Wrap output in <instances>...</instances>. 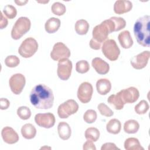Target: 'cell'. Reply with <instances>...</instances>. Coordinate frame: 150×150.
<instances>
[{
  "mask_svg": "<svg viewBox=\"0 0 150 150\" xmlns=\"http://www.w3.org/2000/svg\"><path fill=\"white\" fill-rule=\"evenodd\" d=\"M96 89L98 94L106 95L111 89V83L107 79H100L96 83Z\"/></svg>",
  "mask_w": 150,
  "mask_h": 150,
  "instance_id": "d6986e66",
  "label": "cell"
},
{
  "mask_svg": "<svg viewBox=\"0 0 150 150\" xmlns=\"http://www.w3.org/2000/svg\"><path fill=\"white\" fill-rule=\"evenodd\" d=\"M132 8V3L128 0H118L114 5V11L117 14H123L129 12Z\"/></svg>",
  "mask_w": 150,
  "mask_h": 150,
  "instance_id": "e0dca14e",
  "label": "cell"
},
{
  "mask_svg": "<svg viewBox=\"0 0 150 150\" xmlns=\"http://www.w3.org/2000/svg\"><path fill=\"white\" fill-rule=\"evenodd\" d=\"M57 131L59 137L63 140L69 139L71 134V129L69 124L64 121L59 123Z\"/></svg>",
  "mask_w": 150,
  "mask_h": 150,
  "instance_id": "ffe728a7",
  "label": "cell"
},
{
  "mask_svg": "<svg viewBox=\"0 0 150 150\" xmlns=\"http://www.w3.org/2000/svg\"><path fill=\"white\" fill-rule=\"evenodd\" d=\"M35 121L39 127L50 128L54 126L56 120L54 114L52 113H39L35 116Z\"/></svg>",
  "mask_w": 150,
  "mask_h": 150,
  "instance_id": "7c38bea8",
  "label": "cell"
},
{
  "mask_svg": "<svg viewBox=\"0 0 150 150\" xmlns=\"http://www.w3.org/2000/svg\"><path fill=\"white\" fill-rule=\"evenodd\" d=\"M121 129V122L116 119L113 118L110 120L106 125V129L108 132L112 134H118Z\"/></svg>",
  "mask_w": 150,
  "mask_h": 150,
  "instance_id": "cb8c5ba5",
  "label": "cell"
},
{
  "mask_svg": "<svg viewBox=\"0 0 150 150\" xmlns=\"http://www.w3.org/2000/svg\"><path fill=\"white\" fill-rule=\"evenodd\" d=\"M51 9L53 13L57 16H61L64 15L66 11L65 5L59 2H56L53 3L52 5Z\"/></svg>",
  "mask_w": 150,
  "mask_h": 150,
  "instance_id": "f1b7e54d",
  "label": "cell"
},
{
  "mask_svg": "<svg viewBox=\"0 0 150 150\" xmlns=\"http://www.w3.org/2000/svg\"><path fill=\"white\" fill-rule=\"evenodd\" d=\"M19 59L14 55L8 56L5 59V64L8 67H15L19 65Z\"/></svg>",
  "mask_w": 150,
  "mask_h": 150,
  "instance_id": "e575fe53",
  "label": "cell"
},
{
  "mask_svg": "<svg viewBox=\"0 0 150 150\" xmlns=\"http://www.w3.org/2000/svg\"><path fill=\"white\" fill-rule=\"evenodd\" d=\"M32 104L38 109H49L53 105L54 96L50 88L43 84L35 86L30 94Z\"/></svg>",
  "mask_w": 150,
  "mask_h": 150,
  "instance_id": "6da1fadb",
  "label": "cell"
},
{
  "mask_svg": "<svg viewBox=\"0 0 150 150\" xmlns=\"http://www.w3.org/2000/svg\"><path fill=\"white\" fill-rule=\"evenodd\" d=\"M78 110L79 105L77 102L73 99H70L59 105L57 114L60 118H67L77 112Z\"/></svg>",
  "mask_w": 150,
  "mask_h": 150,
  "instance_id": "52a82bcc",
  "label": "cell"
},
{
  "mask_svg": "<svg viewBox=\"0 0 150 150\" xmlns=\"http://www.w3.org/2000/svg\"><path fill=\"white\" fill-rule=\"evenodd\" d=\"M1 14V21H0V29H2L4 28H5V27H6V26L8 25V19H6V18H5L4 16V14L2 13V12H0Z\"/></svg>",
  "mask_w": 150,
  "mask_h": 150,
  "instance_id": "b9f144b4",
  "label": "cell"
},
{
  "mask_svg": "<svg viewBox=\"0 0 150 150\" xmlns=\"http://www.w3.org/2000/svg\"><path fill=\"white\" fill-rule=\"evenodd\" d=\"M70 49L62 42L56 43L50 52V57L54 61L63 59H68L70 56Z\"/></svg>",
  "mask_w": 150,
  "mask_h": 150,
  "instance_id": "ba28073f",
  "label": "cell"
},
{
  "mask_svg": "<svg viewBox=\"0 0 150 150\" xmlns=\"http://www.w3.org/2000/svg\"><path fill=\"white\" fill-rule=\"evenodd\" d=\"M97 108L102 115L109 117L112 116L114 114V112L112 110L104 103H100L97 106Z\"/></svg>",
  "mask_w": 150,
  "mask_h": 150,
  "instance_id": "d590c367",
  "label": "cell"
},
{
  "mask_svg": "<svg viewBox=\"0 0 150 150\" xmlns=\"http://www.w3.org/2000/svg\"><path fill=\"white\" fill-rule=\"evenodd\" d=\"M90 47L94 50H99L101 47V43L92 38L90 41Z\"/></svg>",
  "mask_w": 150,
  "mask_h": 150,
  "instance_id": "60d3db41",
  "label": "cell"
},
{
  "mask_svg": "<svg viewBox=\"0 0 150 150\" xmlns=\"http://www.w3.org/2000/svg\"><path fill=\"white\" fill-rule=\"evenodd\" d=\"M118 93L124 104L134 103L139 97L138 90L134 87H129L127 88L122 89Z\"/></svg>",
  "mask_w": 150,
  "mask_h": 150,
  "instance_id": "4fadbf2b",
  "label": "cell"
},
{
  "mask_svg": "<svg viewBox=\"0 0 150 150\" xmlns=\"http://www.w3.org/2000/svg\"><path fill=\"white\" fill-rule=\"evenodd\" d=\"M99 130L94 127H89L85 131V138L87 139L91 140L93 142H96L100 137Z\"/></svg>",
  "mask_w": 150,
  "mask_h": 150,
  "instance_id": "83f0119b",
  "label": "cell"
},
{
  "mask_svg": "<svg viewBox=\"0 0 150 150\" xmlns=\"http://www.w3.org/2000/svg\"><path fill=\"white\" fill-rule=\"evenodd\" d=\"M83 149L84 150H96V148L95 146V145L93 144V141L87 139V141L83 144Z\"/></svg>",
  "mask_w": 150,
  "mask_h": 150,
  "instance_id": "f35d334b",
  "label": "cell"
},
{
  "mask_svg": "<svg viewBox=\"0 0 150 150\" xmlns=\"http://www.w3.org/2000/svg\"><path fill=\"white\" fill-rule=\"evenodd\" d=\"M97 115L96 111L91 109L87 110L83 115L84 121L88 124H91L94 122L97 119Z\"/></svg>",
  "mask_w": 150,
  "mask_h": 150,
  "instance_id": "1f68e13d",
  "label": "cell"
},
{
  "mask_svg": "<svg viewBox=\"0 0 150 150\" xmlns=\"http://www.w3.org/2000/svg\"><path fill=\"white\" fill-rule=\"evenodd\" d=\"M1 136L5 142L8 144H13L19 141L18 133L10 127H5L1 131Z\"/></svg>",
  "mask_w": 150,
  "mask_h": 150,
  "instance_id": "9a60e30c",
  "label": "cell"
},
{
  "mask_svg": "<svg viewBox=\"0 0 150 150\" xmlns=\"http://www.w3.org/2000/svg\"><path fill=\"white\" fill-rule=\"evenodd\" d=\"M118 39L120 44L124 49H129L133 45V40L128 30H124L119 33Z\"/></svg>",
  "mask_w": 150,
  "mask_h": 150,
  "instance_id": "ac0fdd59",
  "label": "cell"
},
{
  "mask_svg": "<svg viewBox=\"0 0 150 150\" xmlns=\"http://www.w3.org/2000/svg\"><path fill=\"white\" fill-rule=\"evenodd\" d=\"M60 26V21L59 18H50L45 24V30L48 33H53L58 30Z\"/></svg>",
  "mask_w": 150,
  "mask_h": 150,
  "instance_id": "44dd1931",
  "label": "cell"
},
{
  "mask_svg": "<svg viewBox=\"0 0 150 150\" xmlns=\"http://www.w3.org/2000/svg\"><path fill=\"white\" fill-rule=\"evenodd\" d=\"M21 134L22 137L27 139L33 138L36 134V129L32 124H25L21 128Z\"/></svg>",
  "mask_w": 150,
  "mask_h": 150,
  "instance_id": "7402d4cb",
  "label": "cell"
},
{
  "mask_svg": "<svg viewBox=\"0 0 150 150\" xmlns=\"http://www.w3.org/2000/svg\"><path fill=\"white\" fill-rule=\"evenodd\" d=\"M31 22L27 17L22 16L17 19L11 30V37L14 40L21 38L30 29Z\"/></svg>",
  "mask_w": 150,
  "mask_h": 150,
  "instance_id": "277c9868",
  "label": "cell"
},
{
  "mask_svg": "<svg viewBox=\"0 0 150 150\" xmlns=\"http://www.w3.org/2000/svg\"><path fill=\"white\" fill-rule=\"evenodd\" d=\"M110 19H112L114 22L115 26V32H117L124 29L126 26V22L125 19L122 18L112 16V17H111Z\"/></svg>",
  "mask_w": 150,
  "mask_h": 150,
  "instance_id": "8d00e7d4",
  "label": "cell"
},
{
  "mask_svg": "<svg viewBox=\"0 0 150 150\" xmlns=\"http://www.w3.org/2000/svg\"><path fill=\"white\" fill-rule=\"evenodd\" d=\"M57 74L62 80H67L71 76L72 70V63L69 59H63L58 61Z\"/></svg>",
  "mask_w": 150,
  "mask_h": 150,
  "instance_id": "30bf717a",
  "label": "cell"
},
{
  "mask_svg": "<svg viewBox=\"0 0 150 150\" xmlns=\"http://www.w3.org/2000/svg\"><path fill=\"white\" fill-rule=\"evenodd\" d=\"M89 29V23L85 19L77 21L75 23V30L80 35H86Z\"/></svg>",
  "mask_w": 150,
  "mask_h": 150,
  "instance_id": "4316f807",
  "label": "cell"
},
{
  "mask_svg": "<svg viewBox=\"0 0 150 150\" xmlns=\"http://www.w3.org/2000/svg\"><path fill=\"white\" fill-rule=\"evenodd\" d=\"M90 69V65L87 61L82 60L77 62L76 64V70L81 74L87 73Z\"/></svg>",
  "mask_w": 150,
  "mask_h": 150,
  "instance_id": "d6a6232c",
  "label": "cell"
},
{
  "mask_svg": "<svg viewBox=\"0 0 150 150\" xmlns=\"http://www.w3.org/2000/svg\"><path fill=\"white\" fill-rule=\"evenodd\" d=\"M139 128V124L135 120H129L124 124V131L127 134H135Z\"/></svg>",
  "mask_w": 150,
  "mask_h": 150,
  "instance_id": "484cf974",
  "label": "cell"
},
{
  "mask_svg": "<svg viewBox=\"0 0 150 150\" xmlns=\"http://www.w3.org/2000/svg\"><path fill=\"white\" fill-rule=\"evenodd\" d=\"M93 88L91 83L85 81L79 87L77 93V98L80 102L84 104L88 103L92 97Z\"/></svg>",
  "mask_w": 150,
  "mask_h": 150,
  "instance_id": "8fae6325",
  "label": "cell"
},
{
  "mask_svg": "<svg viewBox=\"0 0 150 150\" xmlns=\"http://www.w3.org/2000/svg\"><path fill=\"white\" fill-rule=\"evenodd\" d=\"M101 50L104 56L110 61H115L120 54V50L114 39H107L103 42Z\"/></svg>",
  "mask_w": 150,
  "mask_h": 150,
  "instance_id": "5b68a950",
  "label": "cell"
},
{
  "mask_svg": "<svg viewBox=\"0 0 150 150\" xmlns=\"http://www.w3.org/2000/svg\"><path fill=\"white\" fill-rule=\"evenodd\" d=\"M91 65L96 72L100 74H105L110 70L109 64L100 57H95L92 60Z\"/></svg>",
  "mask_w": 150,
  "mask_h": 150,
  "instance_id": "2e32d148",
  "label": "cell"
},
{
  "mask_svg": "<svg viewBox=\"0 0 150 150\" xmlns=\"http://www.w3.org/2000/svg\"><path fill=\"white\" fill-rule=\"evenodd\" d=\"M26 83L25 76L21 73L13 74L9 79V84L12 93L18 95L22 91Z\"/></svg>",
  "mask_w": 150,
  "mask_h": 150,
  "instance_id": "9c48e42d",
  "label": "cell"
},
{
  "mask_svg": "<svg viewBox=\"0 0 150 150\" xmlns=\"http://www.w3.org/2000/svg\"><path fill=\"white\" fill-rule=\"evenodd\" d=\"M15 2L18 5H19V6H22V5H25L27 2H28V0H26V1H15Z\"/></svg>",
  "mask_w": 150,
  "mask_h": 150,
  "instance_id": "7bdbcfd3",
  "label": "cell"
},
{
  "mask_svg": "<svg viewBox=\"0 0 150 150\" xmlns=\"http://www.w3.org/2000/svg\"><path fill=\"white\" fill-rule=\"evenodd\" d=\"M115 24L110 18L104 20L100 24L96 25L93 29V39L102 43L107 40L110 33L115 32Z\"/></svg>",
  "mask_w": 150,
  "mask_h": 150,
  "instance_id": "3957f363",
  "label": "cell"
},
{
  "mask_svg": "<svg viewBox=\"0 0 150 150\" xmlns=\"http://www.w3.org/2000/svg\"><path fill=\"white\" fill-rule=\"evenodd\" d=\"M10 105L9 101L5 98H1L0 99V108L1 110H6Z\"/></svg>",
  "mask_w": 150,
  "mask_h": 150,
  "instance_id": "ab89813d",
  "label": "cell"
},
{
  "mask_svg": "<svg viewBox=\"0 0 150 150\" xmlns=\"http://www.w3.org/2000/svg\"><path fill=\"white\" fill-rule=\"evenodd\" d=\"M149 15L139 18L134 26V34L138 43L144 47H149Z\"/></svg>",
  "mask_w": 150,
  "mask_h": 150,
  "instance_id": "7a4b0ae2",
  "label": "cell"
},
{
  "mask_svg": "<svg viewBox=\"0 0 150 150\" xmlns=\"http://www.w3.org/2000/svg\"><path fill=\"white\" fill-rule=\"evenodd\" d=\"M150 57V52L148 50L143 51L138 54L134 56L131 60V66L137 70H141L146 67Z\"/></svg>",
  "mask_w": 150,
  "mask_h": 150,
  "instance_id": "5bb4252c",
  "label": "cell"
},
{
  "mask_svg": "<svg viewBox=\"0 0 150 150\" xmlns=\"http://www.w3.org/2000/svg\"><path fill=\"white\" fill-rule=\"evenodd\" d=\"M124 148L126 150H144L139 140L134 137L128 138L124 142Z\"/></svg>",
  "mask_w": 150,
  "mask_h": 150,
  "instance_id": "603a6c76",
  "label": "cell"
},
{
  "mask_svg": "<svg viewBox=\"0 0 150 150\" xmlns=\"http://www.w3.org/2000/svg\"><path fill=\"white\" fill-rule=\"evenodd\" d=\"M4 14L9 19H13L17 15V11L15 6L11 5H6L3 9Z\"/></svg>",
  "mask_w": 150,
  "mask_h": 150,
  "instance_id": "836d02e7",
  "label": "cell"
},
{
  "mask_svg": "<svg viewBox=\"0 0 150 150\" xmlns=\"http://www.w3.org/2000/svg\"><path fill=\"white\" fill-rule=\"evenodd\" d=\"M17 115L23 120H28L31 116V111L29 108L26 106H21L17 109Z\"/></svg>",
  "mask_w": 150,
  "mask_h": 150,
  "instance_id": "4dcf8cb0",
  "label": "cell"
},
{
  "mask_svg": "<svg viewBox=\"0 0 150 150\" xmlns=\"http://www.w3.org/2000/svg\"><path fill=\"white\" fill-rule=\"evenodd\" d=\"M120 150V148H118L114 143L112 142H106L102 145L101 150Z\"/></svg>",
  "mask_w": 150,
  "mask_h": 150,
  "instance_id": "74e56055",
  "label": "cell"
},
{
  "mask_svg": "<svg viewBox=\"0 0 150 150\" xmlns=\"http://www.w3.org/2000/svg\"><path fill=\"white\" fill-rule=\"evenodd\" d=\"M38 49V43L36 39L33 38L25 39L21 44L19 49V54L24 58L32 57Z\"/></svg>",
  "mask_w": 150,
  "mask_h": 150,
  "instance_id": "8992f818",
  "label": "cell"
},
{
  "mask_svg": "<svg viewBox=\"0 0 150 150\" xmlns=\"http://www.w3.org/2000/svg\"><path fill=\"white\" fill-rule=\"evenodd\" d=\"M107 101L110 105L113 106L115 110H122L125 104L118 93L115 94L110 96L107 99Z\"/></svg>",
  "mask_w": 150,
  "mask_h": 150,
  "instance_id": "d4e9b609",
  "label": "cell"
},
{
  "mask_svg": "<svg viewBox=\"0 0 150 150\" xmlns=\"http://www.w3.org/2000/svg\"><path fill=\"white\" fill-rule=\"evenodd\" d=\"M149 105L148 102L144 100L140 101L134 107L135 112L139 115L145 114L149 110Z\"/></svg>",
  "mask_w": 150,
  "mask_h": 150,
  "instance_id": "f546056e",
  "label": "cell"
}]
</instances>
